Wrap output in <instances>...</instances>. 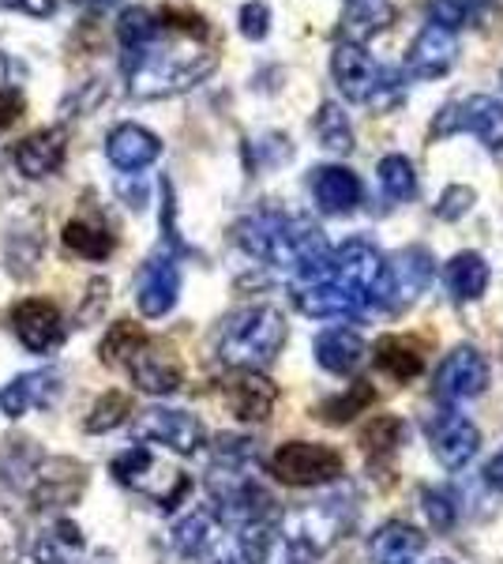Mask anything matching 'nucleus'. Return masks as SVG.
Listing matches in <instances>:
<instances>
[{
  "label": "nucleus",
  "mask_w": 503,
  "mask_h": 564,
  "mask_svg": "<svg viewBox=\"0 0 503 564\" xmlns=\"http://www.w3.org/2000/svg\"><path fill=\"white\" fill-rule=\"evenodd\" d=\"M181 294V268L173 263V257H154L147 260L140 275V290H135V302H140V313L158 321L166 316L173 305H177Z\"/></svg>",
  "instance_id": "ddd939ff"
},
{
  "label": "nucleus",
  "mask_w": 503,
  "mask_h": 564,
  "mask_svg": "<svg viewBox=\"0 0 503 564\" xmlns=\"http://www.w3.org/2000/svg\"><path fill=\"white\" fill-rule=\"evenodd\" d=\"M484 481H489L492 489H500V494H503V448L489 463H484Z\"/></svg>",
  "instance_id": "49530a36"
},
{
  "label": "nucleus",
  "mask_w": 503,
  "mask_h": 564,
  "mask_svg": "<svg viewBox=\"0 0 503 564\" xmlns=\"http://www.w3.org/2000/svg\"><path fill=\"white\" fill-rule=\"evenodd\" d=\"M402 436H406V425H402L395 414H383V417H372V422L364 425L361 441L369 452H395L402 444Z\"/></svg>",
  "instance_id": "72a5a7b5"
},
{
  "label": "nucleus",
  "mask_w": 503,
  "mask_h": 564,
  "mask_svg": "<svg viewBox=\"0 0 503 564\" xmlns=\"http://www.w3.org/2000/svg\"><path fill=\"white\" fill-rule=\"evenodd\" d=\"M26 411H31V403H26L23 377H15L12 384L0 388V414H8V417H23Z\"/></svg>",
  "instance_id": "79ce46f5"
},
{
  "label": "nucleus",
  "mask_w": 503,
  "mask_h": 564,
  "mask_svg": "<svg viewBox=\"0 0 503 564\" xmlns=\"http://www.w3.org/2000/svg\"><path fill=\"white\" fill-rule=\"evenodd\" d=\"M391 23H395V4H391V0H350V4H346L342 34H346V42L364 45V39L387 31Z\"/></svg>",
  "instance_id": "4be33fe9"
},
{
  "label": "nucleus",
  "mask_w": 503,
  "mask_h": 564,
  "mask_svg": "<svg viewBox=\"0 0 503 564\" xmlns=\"http://www.w3.org/2000/svg\"><path fill=\"white\" fill-rule=\"evenodd\" d=\"M470 207H473V188L470 185H451L440 196V204H436V215L447 218V223H455V218H462Z\"/></svg>",
  "instance_id": "a19ab883"
},
{
  "label": "nucleus",
  "mask_w": 503,
  "mask_h": 564,
  "mask_svg": "<svg viewBox=\"0 0 503 564\" xmlns=\"http://www.w3.org/2000/svg\"><path fill=\"white\" fill-rule=\"evenodd\" d=\"M61 238L76 257H84V260H106L117 245L113 234H109L102 223H87V218H72V223L64 226Z\"/></svg>",
  "instance_id": "b1692460"
},
{
  "label": "nucleus",
  "mask_w": 503,
  "mask_h": 564,
  "mask_svg": "<svg viewBox=\"0 0 503 564\" xmlns=\"http://www.w3.org/2000/svg\"><path fill=\"white\" fill-rule=\"evenodd\" d=\"M425 433H428V444H433V456L440 459V467H447V470H462L481 448L478 425H473L466 414L451 411V406L428 414Z\"/></svg>",
  "instance_id": "423d86ee"
},
{
  "label": "nucleus",
  "mask_w": 503,
  "mask_h": 564,
  "mask_svg": "<svg viewBox=\"0 0 503 564\" xmlns=\"http://www.w3.org/2000/svg\"><path fill=\"white\" fill-rule=\"evenodd\" d=\"M128 414H132V399H128L124 391H106V395L98 399L95 406H90L87 433H109V430H117V425L128 422Z\"/></svg>",
  "instance_id": "7c9ffc66"
},
{
  "label": "nucleus",
  "mask_w": 503,
  "mask_h": 564,
  "mask_svg": "<svg viewBox=\"0 0 503 564\" xmlns=\"http://www.w3.org/2000/svg\"><path fill=\"white\" fill-rule=\"evenodd\" d=\"M444 282L455 302H478L484 294V286H489V263H484V257H478V252H459V257L447 263Z\"/></svg>",
  "instance_id": "5701e85b"
},
{
  "label": "nucleus",
  "mask_w": 503,
  "mask_h": 564,
  "mask_svg": "<svg viewBox=\"0 0 503 564\" xmlns=\"http://www.w3.org/2000/svg\"><path fill=\"white\" fill-rule=\"evenodd\" d=\"M218 65L210 26L196 12H158V34L140 50L121 53L128 90L135 98H170L196 87Z\"/></svg>",
  "instance_id": "f257e3e1"
},
{
  "label": "nucleus",
  "mask_w": 503,
  "mask_h": 564,
  "mask_svg": "<svg viewBox=\"0 0 503 564\" xmlns=\"http://www.w3.org/2000/svg\"><path fill=\"white\" fill-rule=\"evenodd\" d=\"M331 279L361 305V313H372V308L395 302V297H391L387 260H383L380 249H372L364 238L342 241V249L331 252Z\"/></svg>",
  "instance_id": "7ed1b4c3"
},
{
  "label": "nucleus",
  "mask_w": 503,
  "mask_h": 564,
  "mask_svg": "<svg viewBox=\"0 0 503 564\" xmlns=\"http://www.w3.org/2000/svg\"><path fill=\"white\" fill-rule=\"evenodd\" d=\"M489 388V361L473 347H459L436 369V395L440 399H473Z\"/></svg>",
  "instance_id": "9d476101"
},
{
  "label": "nucleus",
  "mask_w": 503,
  "mask_h": 564,
  "mask_svg": "<svg viewBox=\"0 0 503 564\" xmlns=\"http://www.w3.org/2000/svg\"><path fill=\"white\" fill-rule=\"evenodd\" d=\"M470 4H478V8H500L503 0H470Z\"/></svg>",
  "instance_id": "de8ad7c7"
},
{
  "label": "nucleus",
  "mask_w": 503,
  "mask_h": 564,
  "mask_svg": "<svg viewBox=\"0 0 503 564\" xmlns=\"http://www.w3.org/2000/svg\"><path fill=\"white\" fill-rule=\"evenodd\" d=\"M316 135L324 148H331L338 154H350L353 151V124L350 117L342 113V106L338 102H324L316 113Z\"/></svg>",
  "instance_id": "cd10ccee"
},
{
  "label": "nucleus",
  "mask_w": 503,
  "mask_h": 564,
  "mask_svg": "<svg viewBox=\"0 0 503 564\" xmlns=\"http://www.w3.org/2000/svg\"><path fill=\"white\" fill-rule=\"evenodd\" d=\"M425 553V534L409 523H387L372 534L369 557L376 564H414V557Z\"/></svg>",
  "instance_id": "412c9836"
},
{
  "label": "nucleus",
  "mask_w": 503,
  "mask_h": 564,
  "mask_svg": "<svg viewBox=\"0 0 503 564\" xmlns=\"http://www.w3.org/2000/svg\"><path fill=\"white\" fill-rule=\"evenodd\" d=\"M369 403H372V388L369 384H353L346 399L338 395V399H331V403H324V417H327V422H350V417L361 414Z\"/></svg>",
  "instance_id": "c9c22d12"
},
{
  "label": "nucleus",
  "mask_w": 503,
  "mask_h": 564,
  "mask_svg": "<svg viewBox=\"0 0 503 564\" xmlns=\"http://www.w3.org/2000/svg\"><path fill=\"white\" fill-rule=\"evenodd\" d=\"M23 550V527L12 508L0 505V564H15Z\"/></svg>",
  "instance_id": "4c0bfd02"
},
{
  "label": "nucleus",
  "mask_w": 503,
  "mask_h": 564,
  "mask_svg": "<svg viewBox=\"0 0 503 564\" xmlns=\"http://www.w3.org/2000/svg\"><path fill=\"white\" fill-rule=\"evenodd\" d=\"M237 26H241V34L249 42H263L271 34V8L263 0H249L241 8V15H237Z\"/></svg>",
  "instance_id": "e433bc0d"
},
{
  "label": "nucleus",
  "mask_w": 503,
  "mask_h": 564,
  "mask_svg": "<svg viewBox=\"0 0 503 564\" xmlns=\"http://www.w3.org/2000/svg\"><path fill=\"white\" fill-rule=\"evenodd\" d=\"M402 102H406V76H402V68H380V84L364 106H369L372 113H391V109H398Z\"/></svg>",
  "instance_id": "473e14b6"
},
{
  "label": "nucleus",
  "mask_w": 503,
  "mask_h": 564,
  "mask_svg": "<svg viewBox=\"0 0 503 564\" xmlns=\"http://www.w3.org/2000/svg\"><path fill=\"white\" fill-rule=\"evenodd\" d=\"M64 154H68V135H64V129H42L26 135L20 148H15V166H20L23 177L42 181L64 166Z\"/></svg>",
  "instance_id": "f3484780"
},
{
  "label": "nucleus",
  "mask_w": 503,
  "mask_h": 564,
  "mask_svg": "<svg viewBox=\"0 0 503 564\" xmlns=\"http://www.w3.org/2000/svg\"><path fill=\"white\" fill-rule=\"evenodd\" d=\"M23 388H26V403H31L34 411H50L53 399L61 395L64 380H61L57 369H39V372H26Z\"/></svg>",
  "instance_id": "f704fd0d"
},
{
  "label": "nucleus",
  "mask_w": 503,
  "mask_h": 564,
  "mask_svg": "<svg viewBox=\"0 0 503 564\" xmlns=\"http://www.w3.org/2000/svg\"><path fill=\"white\" fill-rule=\"evenodd\" d=\"M23 113V95L12 87H0V132L8 129V124H15V117Z\"/></svg>",
  "instance_id": "c03bdc74"
},
{
  "label": "nucleus",
  "mask_w": 503,
  "mask_h": 564,
  "mask_svg": "<svg viewBox=\"0 0 503 564\" xmlns=\"http://www.w3.org/2000/svg\"><path fill=\"white\" fill-rule=\"evenodd\" d=\"M147 343H151V335L143 332L140 324L121 321V324H113L106 332V339H102V347H98V354H102L106 366H128V358H132V354H140L143 347H147Z\"/></svg>",
  "instance_id": "393cba45"
},
{
  "label": "nucleus",
  "mask_w": 503,
  "mask_h": 564,
  "mask_svg": "<svg viewBox=\"0 0 503 564\" xmlns=\"http://www.w3.org/2000/svg\"><path fill=\"white\" fill-rule=\"evenodd\" d=\"M282 343H286V321L274 305L241 308L218 327V358L230 369L260 372L278 358Z\"/></svg>",
  "instance_id": "f03ea898"
},
{
  "label": "nucleus",
  "mask_w": 503,
  "mask_h": 564,
  "mask_svg": "<svg viewBox=\"0 0 503 564\" xmlns=\"http://www.w3.org/2000/svg\"><path fill=\"white\" fill-rule=\"evenodd\" d=\"M425 516L436 531H451L455 520H459V505L447 494H440V489H433V494H425Z\"/></svg>",
  "instance_id": "ea45409f"
},
{
  "label": "nucleus",
  "mask_w": 503,
  "mask_h": 564,
  "mask_svg": "<svg viewBox=\"0 0 503 564\" xmlns=\"http://www.w3.org/2000/svg\"><path fill=\"white\" fill-rule=\"evenodd\" d=\"M95 8H109V4H117V0H90Z\"/></svg>",
  "instance_id": "09e8293b"
},
{
  "label": "nucleus",
  "mask_w": 503,
  "mask_h": 564,
  "mask_svg": "<svg viewBox=\"0 0 503 564\" xmlns=\"http://www.w3.org/2000/svg\"><path fill=\"white\" fill-rule=\"evenodd\" d=\"M455 57H459V42H455V31H444V26L428 23L425 31L417 34L414 45L406 53V76L414 79H440L451 72Z\"/></svg>",
  "instance_id": "f8f14e48"
},
{
  "label": "nucleus",
  "mask_w": 503,
  "mask_h": 564,
  "mask_svg": "<svg viewBox=\"0 0 503 564\" xmlns=\"http://www.w3.org/2000/svg\"><path fill=\"white\" fill-rule=\"evenodd\" d=\"M0 4L15 8V12H23V15H39V20L57 12V0H0Z\"/></svg>",
  "instance_id": "a18cd8bd"
},
{
  "label": "nucleus",
  "mask_w": 503,
  "mask_h": 564,
  "mask_svg": "<svg viewBox=\"0 0 503 564\" xmlns=\"http://www.w3.org/2000/svg\"><path fill=\"white\" fill-rule=\"evenodd\" d=\"M222 399L241 422H263V417H271L274 403H278V388L263 372L233 369V377L222 384Z\"/></svg>",
  "instance_id": "9b49d317"
},
{
  "label": "nucleus",
  "mask_w": 503,
  "mask_h": 564,
  "mask_svg": "<svg viewBox=\"0 0 503 564\" xmlns=\"http://www.w3.org/2000/svg\"><path fill=\"white\" fill-rule=\"evenodd\" d=\"M364 358H369V347L350 327H331L316 339V361L335 377H350L364 366Z\"/></svg>",
  "instance_id": "6ab92c4d"
},
{
  "label": "nucleus",
  "mask_w": 503,
  "mask_h": 564,
  "mask_svg": "<svg viewBox=\"0 0 503 564\" xmlns=\"http://www.w3.org/2000/svg\"><path fill=\"white\" fill-rule=\"evenodd\" d=\"M380 185L387 199H395V204H406V199L417 196V174L414 166H409V159H402V154H387V159H380Z\"/></svg>",
  "instance_id": "c756f323"
},
{
  "label": "nucleus",
  "mask_w": 503,
  "mask_h": 564,
  "mask_svg": "<svg viewBox=\"0 0 503 564\" xmlns=\"http://www.w3.org/2000/svg\"><path fill=\"white\" fill-rule=\"evenodd\" d=\"M124 369H128V377L135 380V388L151 391V395H170V391L181 388V377H185L177 366V358L166 350H158L154 343H147L140 354H132Z\"/></svg>",
  "instance_id": "a211bd4d"
},
{
  "label": "nucleus",
  "mask_w": 503,
  "mask_h": 564,
  "mask_svg": "<svg viewBox=\"0 0 503 564\" xmlns=\"http://www.w3.org/2000/svg\"><path fill=\"white\" fill-rule=\"evenodd\" d=\"M135 436L151 444H162V448L177 452V456H192V452H199L207 441L196 414L170 411V406H154V411L143 414L140 422H135Z\"/></svg>",
  "instance_id": "0eeeda50"
},
{
  "label": "nucleus",
  "mask_w": 503,
  "mask_h": 564,
  "mask_svg": "<svg viewBox=\"0 0 503 564\" xmlns=\"http://www.w3.org/2000/svg\"><path fill=\"white\" fill-rule=\"evenodd\" d=\"M433 252L420 249V245H409L402 249L395 263H387V275H391V297L395 302H414L420 290L433 282Z\"/></svg>",
  "instance_id": "aec40b11"
},
{
  "label": "nucleus",
  "mask_w": 503,
  "mask_h": 564,
  "mask_svg": "<svg viewBox=\"0 0 503 564\" xmlns=\"http://www.w3.org/2000/svg\"><path fill=\"white\" fill-rule=\"evenodd\" d=\"M376 366L383 372H391L395 380H414L420 369H425V361H420V354L409 347V343L395 339V335H387V339L376 343Z\"/></svg>",
  "instance_id": "bb28decb"
},
{
  "label": "nucleus",
  "mask_w": 503,
  "mask_h": 564,
  "mask_svg": "<svg viewBox=\"0 0 503 564\" xmlns=\"http://www.w3.org/2000/svg\"><path fill=\"white\" fill-rule=\"evenodd\" d=\"M294 302L300 313L316 316V321H353V316H364L361 305L331 275L316 282H294Z\"/></svg>",
  "instance_id": "4468645a"
},
{
  "label": "nucleus",
  "mask_w": 503,
  "mask_h": 564,
  "mask_svg": "<svg viewBox=\"0 0 503 564\" xmlns=\"http://www.w3.org/2000/svg\"><path fill=\"white\" fill-rule=\"evenodd\" d=\"M106 154L121 174H140L162 154V140L143 129V124H117L106 135Z\"/></svg>",
  "instance_id": "2eb2a0df"
},
{
  "label": "nucleus",
  "mask_w": 503,
  "mask_h": 564,
  "mask_svg": "<svg viewBox=\"0 0 503 564\" xmlns=\"http://www.w3.org/2000/svg\"><path fill=\"white\" fill-rule=\"evenodd\" d=\"M12 332L20 335V343L31 354H50L57 350L68 335L64 327V316L61 308L53 302H42V297H26L12 308Z\"/></svg>",
  "instance_id": "6e6552de"
},
{
  "label": "nucleus",
  "mask_w": 503,
  "mask_h": 564,
  "mask_svg": "<svg viewBox=\"0 0 503 564\" xmlns=\"http://www.w3.org/2000/svg\"><path fill=\"white\" fill-rule=\"evenodd\" d=\"M154 34H158V12H151V8H124L121 20H117V42H121V53L128 50H140V45H147Z\"/></svg>",
  "instance_id": "c85d7f7f"
},
{
  "label": "nucleus",
  "mask_w": 503,
  "mask_h": 564,
  "mask_svg": "<svg viewBox=\"0 0 503 564\" xmlns=\"http://www.w3.org/2000/svg\"><path fill=\"white\" fill-rule=\"evenodd\" d=\"M308 188H313L319 212H327V215H350L353 207L361 204V196H364L361 177H357L353 170H346V166H319V170H313Z\"/></svg>",
  "instance_id": "dca6fc26"
},
{
  "label": "nucleus",
  "mask_w": 503,
  "mask_h": 564,
  "mask_svg": "<svg viewBox=\"0 0 503 564\" xmlns=\"http://www.w3.org/2000/svg\"><path fill=\"white\" fill-rule=\"evenodd\" d=\"M173 545H177L185 557H199V553L210 545V516L192 512L188 520H181L177 531H173Z\"/></svg>",
  "instance_id": "2f4dec72"
},
{
  "label": "nucleus",
  "mask_w": 503,
  "mask_h": 564,
  "mask_svg": "<svg viewBox=\"0 0 503 564\" xmlns=\"http://www.w3.org/2000/svg\"><path fill=\"white\" fill-rule=\"evenodd\" d=\"M436 564H447V561H436Z\"/></svg>",
  "instance_id": "8fccbe9b"
},
{
  "label": "nucleus",
  "mask_w": 503,
  "mask_h": 564,
  "mask_svg": "<svg viewBox=\"0 0 503 564\" xmlns=\"http://www.w3.org/2000/svg\"><path fill=\"white\" fill-rule=\"evenodd\" d=\"M342 456L327 444H308V441H289L274 452L271 459V470L278 481L286 486H324L342 475Z\"/></svg>",
  "instance_id": "39448f33"
},
{
  "label": "nucleus",
  "mask_w": 503,
  "mask_h": 564,
  "mask_svg": "<svg viewBox=\"0 0 503 564\" xmlns=\"http://www.w3.org/2000/svg\"><path fill=\"white\" fill-rule=\"evenodd\" d=\"M470 0H428V20L444 31H459V26L470 20Z\"/></svg>",
  "instance_id": "58836bf2"
},
{
  "label": "nucleus",
  "mask_w": 503,
  "mask_h": 564,
  "mask_svg": "<svg viewBox=\"0 0 503 564\" xmlns=\"http://www.w3.org/2000/svg\"><path fill=\"white\" fill-rule=\"evenodd\" d=\"M455 132H473L492 154H503V102L492 95H470L466 102L444 106L433 121V135L444 140Z\"/></svg>",
  "instance_id": "20e7f679"
},
{
  "label": "nucleus",
  "mask_w": 503,
  "mask_h": 564,
  "mask_svg": "<svg viewBox=\"0 0 503 564\" xmlns=\"http://www.w3.org/2000/svg\"><path fill=\"white\" fill-rule=\"evenodd\" d=\"M158 470V459L147 444H132L124 456L113 459V478L128 489H140V494H151V475Z\"/></svg>",
  "instance_id": "a878e982"
},
{
  "label": "nucleus",
  "mask_w": 503,
  "mask_h": 564,
  "mask_svg": "<svg viewBox=\"0 0 503 564\" xmlns=\"http://www.w3.org/2000/svg\"><path fill=\"white\" fill-rule=\"evenodd\" d=\"M64 545L68 542H61L57 534H45V539L34 542V561L39 564H68V557H64Z\"/></svg>",
  "instance_id": "37998d69"
},
{
  "label": "nucleus",
  "mask_w": 503,
  "mask_h": 564,
  "mask_svg": "<svg viewBox=\"0 0 503 564\" xmlns=\"http://www.w3.org/2000/svg\"><path fill=\"white\" fill-rule=\"evenodd\" d=\"M331 72H335V84L342 90L350 102H369L372 90L380 84V65L372 61V53L364 50L361 42H338L331 53Z\"/></svg>",
  "instance_id": "1a4fd4ad"
}]
</instances>
